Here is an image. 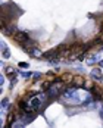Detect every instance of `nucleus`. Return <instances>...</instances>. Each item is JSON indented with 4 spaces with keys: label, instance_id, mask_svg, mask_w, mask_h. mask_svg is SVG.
<instances>
[{
    "label": "nucleus",
    "instance_id": "6e6552de",
    "mask_svg": "<svg viewBox=\"0 0 103 128\" xmlns=\"http://www.w3.org/2000/svg\"><path fill=\"white\" fill-rule=\"evenodd\" d=\"M90 75H91V78H94V80H97V81H103V77L100 75V68H96V69H93Z\"/></svg>",
    "mask_w": 103,
    "mask_h": 128
},
{
    "label": "nucleus",
    "instance_id": "4468645a",
    "mask_svg": "<svg viewBox=\"0 0 103 128\" xmlns=\"http://www.w3.org/2000/svg\"><path fill=\"white\" fill-rule=\"evenodd\" d=\"M21 75L24 78H30V77H32V72H28V71H24V72H21Z\"/></svg>",
    "mask_w": 103,
    "mask_h": 128
},
{
    "label": "nucleus",
    "instance_id": "6ab92c4d",
    "mask_svg": "<svg viewBox=\"0 0 103 128\" xmlns=\"http://www.w3.org/2000/svg\"><path fill=\"white\" fill-rule=\"evenodd\" d=\"M99 68H103V59H100V60H99Z\"/></svg>",
    "mask_w": 103,
    "mask_h": 128
},
{
    "label": "nucleus",
    "instance_id": "423d86ee",
    "mask_svg": "<svg viewBox=\"0 0 103 128\" xmlns=\"http://www.w3.org/2000/svg\"><path fill=\"white\" fill-rule=\"evenodd\" d=\"M59 81L69 86V84H72V81H74V75H72V74H60V75H59Z\"/></svg>",
    "mask_w": 103,
    "mask_h": 128
},
{
    "label": "nucleus",
    "instance_id": "f257e3e1",
    "mask_svg": "<svg viewBox=\"0 0 103 128\" xmlns=\"http://www.w3.org/2000/svg\"><path fill=\"white\" fill-rule=\"evenodd\" d=\"M13 40H15V43H16L18 46H21V44H24V43H25L26 40H30V36L26 34L25 31H18V32L15 34Z\"/></svg>",
    "mask_w": 103,
    "mask_h": 128
},
{
    "label": "nucleus",
    "instance_id": "1a4fd4ad",
    "mask_svg": "<svg viewBox=\"0 0 103 128\" xmlns=\"http://www.w3.org/2000/svg\"><path fill=\"white\" fill-rule=\"evenodd\" d=\"M91 43H93V46H100V44H103V32L99 34V36H96L94 38L91 40Z\"/></svg>",
    "mask_w": 103,
    "mask_h": 128
},
{
    "label": "nucleus",
    "instance_id": "f3484780",
    "mask_svg": "<svg viewBox=\"0 0 103 128\" xmlns=\"http://www.w3.org/2000/svg\"><path fill=\"white\" fill-rule=\"evenodd\" d=\"M96 108H97V104L93 103V104H88V106H87V110H93V109H96Z\"/></svg>",
    "mask_w": 103,
    "mask_h": 128
},
{
    "label": "nucleus",
    "instance_id": "a211bd4d",
    "mask_svg": "<svg viewBox=\"0 0 103 128\" xmlns=\"http://www.w3.org/2000/svg\"><path fill=\"white\" fill-rule=\"evenodd\" d=\"M19 68H24V69H26V68H28V64H26V62H19Z\"/></svg>",
    "mask_w": 103,
    "mask_h": 128
},
{
    "label": "nucleus",
    "instance_id": "0eeeda50",
    "mask_svg": "<svg viewBox=\"0 0 103 128\" xmlns=\"http://www.w3.org/2000/svg\"><path fill=\"white\" fill-rule=\"evenodd\" d=\"M72 84L80 88V87H82V84H84V77L82 75H74V81H72Z\"/></svg>",
    "mask_w": 103,
    "mask_h": 128
},
{
    "label": "nucleus",
    "instance_id": "f03ea898",
    "mask_svg": "<svg viewBox=\"0 0 103 128\" xmlns=\"http://www.w3.org/2000/svg\"><path fill=\"white\" fill-rule=\"evenodd\" d=\"M90 91L91 94H93V97H94V100H100L103 99V88L100 86H97V84H93L90 87Z\"/></svg>",
    "mask_w": 103,
    "mask_h": 128
},
{
    "label": "nucleus",
    "instance_id": "dca6fc26",
    "mask_svg": "<svg viewBox=\"0 0 103 128\" xmlns=\"http://www.w3.org/2000/svg\"><path fill=\"white\" fill-rule=\"evenodd\" d=\"M2 54H3L4 59H9V58H10V53H9L8 50H2Z\"/></svg>",
    "mask_w": 103,
    "mask_h": 128
},
{
    "label": "nucleus",
    "instance_id": "aec40b11",
    "mask_svg": "<svg viewBox=\"0 0 103 128\" xmlns=\"http://www.w3.org/2000/svg\"><path fill=\"white\" fill-rule=\"evenodd\" d=\"M0 84H2V86L4 84V77H2V78H0Z\"/></svg>",
    "mask_w": 103,
    "mask_h": 128
},
{
    "label": "nucleus",
    "instance_id": "20e7f679",
    "mask_svg": "<svg viewBox=\"0 0 103 128\" xmlns=\"http://www.w3.org/2000/svg\"><path fill=\"white\" fill-rule=\"evenodd\" d=\"M60 56V52L58 50V49H53L50 52H46V53H43V59H47V60H50V59H54V58H59Z\"/></svg>",
    "mask_w": 103,
    "mask_h": 128
},
{
    "label": "nucleus",
    "instance_id": "f8f14e48",
    "mask_svg": "<svg viewBox=\"0 0 103 128\" xmlns=\"http://www.w3.org/2000/svg\"><path fill=\"white\" fill-rule=\"evenodd\" d=\"M99 60H100V59H99V56H97V54H93L91 58L87 59V64H88V65H94L96 62H99Z\"/></svg>",
    "mask_w": 103,
    "mask_h": 128
},
{
    "label": "nucleus",
    "instance_id": "9b49d317",
    "mask_svg": "<svg viewBox=\"0 0 103 128\" xmlns=\"http://www.w3.org/2000/svg\"><path fill=\"white\" fill-rule=\"evenodd\" d=\"M6 75L9 78H13L16 75V69H15L13 66H8V68H6Z\"/></svg>",
    "mask_w": 103,
    "mask_h": 128
},
{
    "label": "nucleus",
    "instance_id": "39448f33",
    "mask_svg": "<svg viewBox=\"0 0 103 128\" xmlns=\"http://www.w3.org/2000/svg\"><path fill=\"white\" fill-rule=\"evenodd\" d=\"M21 47H22V49H24V50L26 52V53H28V52L31 50V49L37 47V41H36L34 38H30V40H26L24 44H21Z\"/></svg>",
    "mask_w": 103,
    "mask_h": 128
},
{
    "label": "nucleus",
    "instance_id": "2eb2a0df",
    "mask_svg": "<svg viewBox=\"0 0 103 128\" xmlns=\"http://www.w3.org/2000/svg\"><path fill=\"white\" fill-rule=\"evenodd\" d=\"M40 78H41V74H40V72H32V80H34V81H37Z\"/></svg>",
    "mask_w": 103,
    "mask_h": 128
},
{
    "label": "nucleus",
    "instance_id": "7ed1b4c3",
    "mask_svg": "<svg viewBox=\"0 0 103 128\" xmlns=\"http://www.w3.org/2000/svg\"><path fill=\"white\" fill-rule=\"evenodd\" d=\"M3 30V32H4V36H9V37H15V34L18 32V28L15 24H9V25H6L4 28H2Z\"/></svg>",
    "mask_w": 103,
    "mask_h": 128
},
{
    "label": "nucleus",
    "instance_id": "ddd939ff",
    "mask_svg": "<svg viewBox=\"0 0 103 128\" xmlns=\"http://www.w3.org/2000/svg\"><path fill=\"white\" fill-rule=\"evenodd\" d=\"M8 106H9V99H8V97H4V99L2 100V108H3V109H9Z\"/></svg>",
    "mask_w": 103,
    "mask_h": 128
},
{
    "label": "nucleus",
    "instance_id": "9d476101",
    "mask_svg": "<svg viewBox=\"0 0 103 128\" xmlns=\"http://www.w3.org/2000/svg\"><path fill=\"white\" fill-rule=\"evenodd\" d=\"M28 54L31 56V58H41L43 56V53L37 49V47H34V49H31V50L28 52Z\"/></svg>",
    "mask_w": 103,
    "mask_h": 128
}]
</instances>
